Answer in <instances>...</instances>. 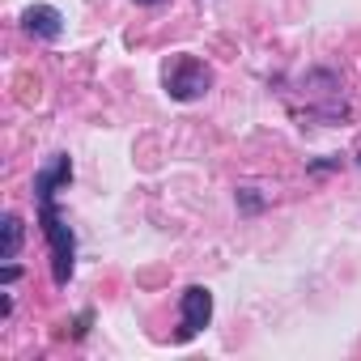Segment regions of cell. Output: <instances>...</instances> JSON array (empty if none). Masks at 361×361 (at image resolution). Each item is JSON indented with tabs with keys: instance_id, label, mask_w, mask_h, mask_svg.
Wrapping results in <instances>:
<instances>
[{
	"instance_id": "cell-1",
	"label": "cell",
	"mask_w": 361,
	"mask_h": 361,
	"mask_svg": "<svg viewBox=\"0 0 361 361\" xmlns=\"http://www.w3.org/2000/svg\"><path fill=\"white\" fill-rule=\"evenodd\" d=\"M39 226H43V238L51 251V281L64 289L73 281V268H77V238H73L56 200H39Z\"/></svg>"
},
{
	"instance_id": "cell-2",
	"label": "cell",
	"mask_w": 361,
	"mask_h": 361,
	"mask_svg": "<svg viewBox=\"0 0 361 361\" xmlns=\"http://www.w3.org/2000/svg\"><path fill=\"white\" fill-rule=\"evenodd\" d=\"M161 90L174 98V102H200L209 90H213V68L188 51H178L161 64Z\"/></svg>"
},
{
	"instance_id": "cell-3",
	"label": "cell",
	"mask_w": 361,
	"mask_h": 361,
	"mask_svg": "<svg viewBox=\"0 0 361 361\" xmlns=\"http://www.w3.org/2000/svg\"><path fill=\"white\" fill-rule=\"evenodd\" d=\"M213 323V289L209 285H188L178 293V340H196Z\"/></svg>"
},
{
	"instance_id": "cell-4",
	"label": "cell",
	"mask_w": 361,
	"mask_h": 361,
	"mask_svg": "<svg viewBox=\"0 0 361 361\" xmlns=\"http://www.w3.org/2000/svg\"><path fill=\"white\" fill-rule=\"evenodd\" d=\"M73 183V157L68 153H51L43 161V170L35 174V204L39 200H56V192H64Z\"/></svg>"
},
{
	"instance_id": "cell-5",
	"label": "cell",
	"mask_w": 361,
	"mask_h": 361,
	"mask_svg": "<svg viewBox=\"0 0 361 361\" xmlns=\"http://www.w3.org/2000/svg\"><path fill=\"white\" fill-rule=\"evenodd\" d=\"M22 30H26L30 39H39V43H60L64 18H60V9H51V5H30V9L22 13Z\"/></svg>"
},
{
	"instance_id": "cell-6",
	"label": "cell",
	"mask_w": 361,
	"mask_h": 361,
	"mask_svg": "<svg viewBox=\"0 0 361 361\" xmlns=\"http://www.w3.org/2000/svg\"><path fill=\"white\" fill-rule=\"evenodd\" d=\"M0 230H5V243H0V259L13 264V259H18V251H22V243H26V226H22V217H18V213H5Z\"/></svg>"
},
{
	"instance_id": "cell-7",
	"label": "cell",
	"mask_w": 361,
	"mask_h": 361,
	"mask_svg": "<svg viewBox=\"0 0 361 361\" xmlns=\"http://www.w3.org/2000/svg\"><path fill=\"white\" fill-rule=\"evenodd\" d=\"M238 209H243V213H259V209H264L259 188H243V192H238Z\"/></svg>"
},
{
	"instance_id": "cell-8",
	"label": "cell",
	"mask_w": 361,
	"mask_h": 361,
	"mask_svg": "<svg viewBox=\"0 0 361 361\" xmlns=\"http://www.w3.org/2000/svg\"><path fill=\"white\" fill-rule=\"evenodd\" d=\"M90 323H94V310H81V314H77V323H73V336L81 340V336L90 331Z\"/></svg>"
},
{
	"instance_id": "cell-9",
	"label": "cell",
	"mask_w": 361,
	"mask_h": 361,
	"mask_svg": "<svg viewBox=\"0 0 361 361\" xmlns=\"http://www.w3.org/2000/svg\"><path fill=\"white\" fill-rule=\"evenodd\" d=\"M0 281H5V285L22 281V268H18V264H5V268H0Z\"/></svg>"
},
{
	"instance_id": "cell-10",
	"label": "cell",
	"mask_w": 361,
	"mask_h": 361,
	"mask_svg": "<svg viewBox=\"0 0 361 361\" xmlns=\"http://www.w3.org/2000/svg\"><path fill=\"white\" fill-rule=\"evenodd\" d=\"M336 166H340V157H327V161H310V170H314V174H323V170H336Z\"/></svg>"
},
{
	"instance_id": "cell-11",
	"label": "cell",
	"mask_w": 361,
	"mask_h": 361,
	"mask_svg": "<svg viewBox=\"0 0 361 361\" xmlns=\"http://www.w3.org/2000/svg\"><path fill=\"white\" fill-rule=\"evenodd\" d=\"M136 5H161V0H136Z\"/></svg>"
},
{
	"instance_id": "cell-12",
	"label": "cell",
	"mask_w": 361,
	"mask_h": 361,
	"mask_svg": "<svg viewBox=\"0 0 361 361\" xmlns=\"http://www.w3.org/2000/svg\"><path fill=\"white\" fill-rule=\"evenodd\" d=\"M357 161H361V157H357Z\"/></svg>"
}]
</instances>
